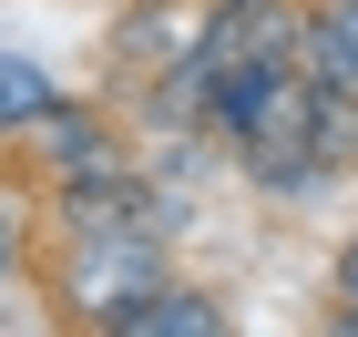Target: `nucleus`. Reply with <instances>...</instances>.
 <instances>
[{
    "label": "nucleus",
    "mask_w": 358,
    "mask_h": 337,
    "mask_svg": "<svg viewBox=\"0 0 358 337\" xmlns=\"http://www.w3.org/2000/svg\"><path fill=\"white\" fill-rule=\"evenodd\" d=\"M113 327H215V307H194V297H174V286H164V307H123V317H113Z\"/></svg>",
    "instance_id": "obj_4"
},
{
    "label": "nucleus",
    "mask_w": 358,
    "mask_h": 337,
    "mask_svg": "<svg viewBox=\"0 0 358 337\" xmlns=\"http://www.w3.org/2000/svg\"><path fill=\"white\" fill-rule=\"evenodd\" d=\"M297 123H307V153L328 174L358 164V82H307L297 92Z\"/></svg>",
    "instance_id": "obj_1"
},
{
    "label": "nucleus",
    "mask_w": 358,
    "mask_h": 337,
    "mask_svg": "<svg viewBox=\"0 0 358 337\" xmlns=\"http://www.w3.org/2000/svg\"><path fill=\"white\" fill-rule=\"evenodd\" d=\"M307 52H317V82H358V0L307 31Z\"/></svg>",
    "instance_id": "obj_2"
},
{
    "label": "nucleus",
    "mask_w": 358,
    "mask_h": 337,
    "mask_svg": "<svg viewBox=\"0 0 358 337\" xmlns=\"http://www.w3.org/2000/svg\"><path fill=\"white\" fill-rule=\"evenodd\" d=\"M41 153H52V164L72 174V184H83V174H103V164H113L103 143H92V123H41Z\"/></svg>",
    "instance_id": "obj_3"
},
{
    "label": "nucleus",
    "mask_w": 358,
    "mask_h": 337,
    "mask_svg": "<svg viewBox=\"0 0 358 337\" xmlns=\"http://www.w3.org/2000/svg\"><path fill=\"white\" fill-rule=\"evenodd\" d=\"M348 297H358V255H348ZM348 327H358V307H348Z\"/></svg>",
    "instance_id": "obj_5"
}]
</instances>
